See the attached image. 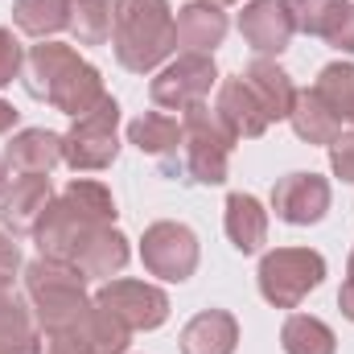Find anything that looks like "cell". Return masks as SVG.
I'll return each instance as SVG.
<instances>
[{"mask_svg":"<svg viewBox=\"0 0 354 354\" xmlns=\"http://www.w3.org/2000/svg\"><path fill=\"white\" fill-rule=\"evenodd\" d=\"M128 140L149 153V157H161V161H177L181 153V124L174 115H161V111H145L140 120L128 124Z\"/></svg>","mask_w":354,"mask_h":354,"instance_id":"cb8c5ba5","label":"cell"},{"mask_svg":"<svg viewBox=\"0 0 354 354\" xmlns=\"http://www.w3.org/2000/svg\"><path fill=\"white\" fill-rule=\"evenodd\" d=\"M120 103L107 95L103 103H95L87 115H79L71 124V132L62 136V161L75 174H99L120 157Z\"/></svg>","mask_w":354,"mask_h":354,"instance_id":"8992f818","label":"cell"},{"mask_svg":"<svg viewBox=\"0 0 354 354\" xmlns=\"http://www.w3.org/2000/svg\"><path fill=\"white\" fill-rule=\"evenodd\" d=\"M210 4H235V0H210Z\"/></svg>","mask_w":354,"mask_h":354,"instance_id":"d590c367","label":"cell"},{"mask_svg":"<svg viewBox=\"0 0 354 354\" xmlns=\"http://www.w3.org/2000/svg\"><path fill=\"white\" fill-rule=\"evenodd\" d=\"M288 120H292V132L309 145H334L342 136V120L326 107V99L317 91H297V103H292Z\"/></svg>","mask_w":354,"mask_h":354,"instance_id":"603a6c76","label":"cell"},{"mask_svg":"<svg viewBox=\"0 0 354 354\" xmlns=\"http://www.w3.org/2000/svg\"><path fill=\"white\" fill-rule=\"evenodd\" d=\"M243 83H248L252 95L260 99V107L268 111L272 124H276V120H288V111H292V103H297V87H292V79H288L276 62L256 58V62L243 71Z\"/></svg>","mask_w":354,"mask_h":354,"instance_id":"44dd1931","label":"cell"},{"mask_svg":"<svg viewBox=\"0 0 354 354\" xmlns=\"http://www.w3.org/2000/svg\"><path fill=\"white\" fill-rule=\"evenodd\" d=\"M25 297L33 305V317L41 326V338L66 334L71 326H79L95 305L87 297V276L66 260H50L37 256L25 268Z\"/></svg>","mask_w":354,"mask_h":354,"instance_id":"277c9868","label":"cell"},{"mask_svg":"<svg viewBox=\"0 0 354 354\" xmlns=\"http://www.w3.org/2000/svg\"><path fill=\"white\" fill-rule=\"evenodd\" d=\"M115 25V0H71V33L79 46H103Z\"/></svg>","mask_w":354,"mask_h":354,"instance_id":"4316f807","label":"cell"},{"mask_svg":"<svg viewBox=\"0 0 354 354\" xmlns=\"http://www.w3.org/2000/svg\"><path fill=\"white\" fill-rule=\"evenodd\" d=\"M4 169H8V165H4V157H0V198H4V189H8V177H4Z\"/></svg>","mask_w":354,"mask_h":354,"instance_id":"836d02e7","label":"cell"},{"mask_svg":"<svg viewBox=\"0 0 354 354\" xmlns=\"http://www.w3.org/2000/svg\"><path fill=\"white\" fill-rule=\"evenodd\" d=\"M292 17V29L330 41L334 50L354 54V4L351 0H280Z\"/></svg>","mask_w":354,"mask_h":354,"instance_id":"8fae6325","label":"cell"},{"mask_svg":"<svg viewBox=\"0 0 354 354\" xmlns=\"http://www.w3.org/2000/svg\"><path fill=\"white\" fill-rule=\"evenodd\" d=\"M218 71H214V58L210 54H181L177 62H169L157 79H153V103L165 107V111H185L194 103H206V95L214 87Z\"/></svg>","mask_w":354,"mask_h":354,"instance_id":"ba28073f","label":"cell"},{"mask_svg":"<svg viewBox=\"0 0 354 354\" xmlns=\"http://www.w3.org/2000/svg\"><path fill=\"white\" fill-rule=\"evenodd\" d=\"M223 227H227V239L235 243V252L252 256V252L264 248V239H268V210L252 194H231Z\"/></svg>","mask_w":354,"mask_h":354,"instance_id":"7402d4cb","label":"cell"},{"mask_svg":"<svg viewBox=\"0 0 354 354\" xmlns=\"http://www.w3.org/2000/svg\"><path fill=\"white\" fill-rule=\"evenodd\" d=\"M17 268H21V248L12 243V235H4V231H0V288H4V284H12Z\"/></svg>","mask_w":354,"mask_h":354,"instance_id":"4dcf8cb0","label":"cell"},{"mask_svg":"<svg viewBox=\"0 0 354 354\" xmlns=\"http://www.w3.org/2000/svg\"><path fill=\"white\" fill-rule=\"evenodd\" d=\"M239 322L227 309H202L181 330V354H235Z\"/></svg>","mask_w":354,"mask_h":354,"instance_id":"d6986e66","label":"cell"},{"mask_svg":"<svg viewBox=\"0 0 354 354\" xmlns=\"http://www.w3.org/2000/svg\"><path fill=\"white\" fill-rule=\"evenodd\" d=\"M272 210L276 218L292 223V227H309L322 223L330 210V181L317 174H288L272 185Z\"/></svg>","mask_w":354,"mask_h":354,"instance_id":"7c38bea8","label":"cell"},{"mask_svg":"<svg viewBox=\"0 0 354 354\" xmlns=\"http://www.w3.org/2000/svg\"><path fill=\"white\" fill-rule=\"evenodd\" d=\"M214 111H218V120L227 124V132H231L235 140H256V136H264L268 124H272L268 111L260 107V99L252 95L248 83H243V75H239V79H227V83L218 87Z\"/></svg>","mask_w":354,"mask_h":354,"instance_id":"9a60e30c","label":"cell"},{"mask_svg":"<svg viewBox=\"0 0 354 354\" xmlns=\"http://www.w3.org/2000/svg\"><path fill=\"white\" fill-rule=\"evenodd\" d=\"M0 354H41V326L29 297H17L12 284L0 288Z\"/></svg>","mask_w":354,"mask_h":354,"instance_id":"2e32d148","label":"cell"},{"mask_svg":"<svg viewBox=\"0 0 354 354\" xmlns=\"http://www.w3.org/2000/svg\"><path fill=\"white\" fill-rule=\"evenodd\" d=\"M111 223H115V198H111V189L99 185V181H71L50 202V210L41 214L33 239H37L41 256L71 264L91 235L99 227H111Z\"/></svg>","mask_w":354,"mask_h":354,"instance_id":"6da1fadb","label":"cell"},{"mask_svg":"<svg viewBox=\"0 0 354 354\" xmlns=\"http://www.w3.org/2000/svg\"><path fill=\"white\" fill-rule=\"evenodd\" d=\"M21 66H25V54H21V41L8 33V29H0V87H8L17 75H21Z\"/></svg>","mask_w":354,"mask_h":354,"instance_id":"f1b7e54d","label":"cell"},{"mask_svg":"<svg viewBox=\"0 0 354 354\" xmlns=\"http://www.w3.org/2000/svg\"><path fill=\"white\" fill-rule=\"evenodd\" d=\"M235 136L218 120L214 107L194 103L185 107L181 120V174L194 185H223L227 181V161H231Z\"/></svg>","mask_w":354,"mask_h":354,"instance_id":"5b68a950","label":"cell"},{"mask_svg":"<svg viewBox=\"0 0 354 354\" xmlns=\"http://www.w3.org/2000/svg\"><path fill=\"white\" fill-rule=\"evenodd\" d=\"M115 62L132 75H149L177 50V29L169 0H115L111 25Z\"/></svg>","mask_w":354,"mask_h":354,"instance_id":"3957f363","label":"cell"},{"mask_svg":"<svg viewBox=\"0 0 354 354\" xmlns=\"http://www.w3.org/2000/svg\"><path fill=\"white\" fill-rule=\"evenodd\" d=\"M95 301L111 317H120L132 334L136 330H157L169 317V297L157 284H145V280H107L95 292Z\"/></svg>","mask_w":354,"mask_h":354,"instance_id":"9c48e42d","label":"cell"},{"mask_svg":"<svg viewBox=\"0 0 354 354\" xmlns=\"http://www.w3.org/2000/svg\"><path fill=\"white\" fill-rule=\"evenodd\" d=\"M280 346H284V354H334L338 338H334V330L322 317L292 313L284 322V330H280Z\"/></svg>","mask_w":354,"mask_h":354,"instance_id":"d4e9b609","label":"cell"},{"mask_svg":"<svg viewBox=\"0 0 354 354\" xmlns=\"http://www.w3.org/2000/svg\"><path fill=\"white\" fill-rule=\"evenodd\" d=\"M351 280H354V252H351Z\"/></svg>","mask_w":354,"mask_h":354,"instance_id":"8d00e7d4","label":"cell"},{"mask_svg":"<svg viewBox=\"0 0 354 354\" xmlns=\"http://www.w3.org/2000/svg\"><path fill=\"white\" fill-rule=\"evenodd\" d=\"M46 354H71V351H58V346H46Z\"/></svg>","mask_w":354,"mask_h":354,"instance_id":"e575fe53","label":"cell"},{"mask_svg":"<svg viewBox=\"0 0 354 354\" xmlns=\"http://www.w3.org/2000/svg\"><path fill=\"white\" fill-rule=\"evenodd\" d=\"M58 161H62V136L58 132H46V128H25L4 149V165L21 177H29V174L50 177V169Z\"/></svg>","mask_w":354,"mask_h":354,"instance_id":"ac0fdd59","label":"cell"},{"mask_svg":"<svg viewBox=\"0 0 354 354\" xmlns=\"http://www.w3.org/2000/svg\"><path fill=\"white\" fill-rule=\"evenodd\" d=\"M239 33H243V41L260 58H272V54L288 50V41H292V17H288V8L280 0H252L239 12Z\"/></svg>","mask_w":354,"mask_h":354,"instance_id":"5bb4252c","label":"cell"},{"mask_svg":"<svg viewBox=\"0 0 354 354\" xmlns=\"http://www.w3.org/2000/svg\"><path fill=\"white\" fill-rule=\"evenodd\" d=\"M25 91L33 99H46L50 107L75 115V120L107 99L99 71L91 62H83L62 41H41V46L29 50V58H25Z\"/></svg>","mask_w":354,"mask_h":354,"instance_id":"7a4b0ae2","label":"cell"},{"mask_svg":"<svg viewBox=\"0 0 354 354\" xmlns=\"http://www.w3.org/2000/svg\"><path fill=\"white\" fill-rule=\"evenodd\" d=\"M17 120H21V111H17L12 103H4V99H0V136H4V132H12V128H17Z\"/></svg>","mask_w":354,"mask_h":354,"instance_id":"d6a6232c","label":"cell"},{"mask_svg":"<svg viewBox=\"0 0 354 354\" xmlns=\"http://www.w3.org/2000/svg\"><path fill=\"white\" fill-rule=\"evenodd\" d=\"M50 202H54L50 177H41V174L17 177V181L4 189V198H0V223H4V231H12V235H33L37 223H41V214L50 210Z\"/></svg>","mask_w":354,"mask_h":354,"instance_id":"4fadbf2b","label":"cell"},{"mask_svg":"<svg viewBox=\"0 0 354 354\" xmlns=\"http://www.w3.org/2000/svg\"><path fill=\"white\" fill-rule=\"evenodd\" d=\"M140 260L161 280H189L198 268V235L185 223H153L140 239Z\"/></svg>","mask_w":354,"mask_h":354,"instance_id":"30bf717a","label":"cell"},{"mask_svg":"<svg viewBox=\"0 0 354 354\" xmlns=\"http://www.w3.org/2000/svg\"><path fill=\"white\" fill-rule=\"evenodd\" d=\"M128 256H132L128 239H124L115 227H99L87 243L79 248V256H75L71 264L79 268L87 280H111L120 268L128 264Z\"/></svg>","mask_w":354,"mask_h":354,"instance_id":"ffe728a7","label":"cell"},{"mask_svg":"<svg viewBox=\"0 0 354 354\" xmlns=\"http://www.w3.org/2000/svg\"><path fill=\"white\" fill-rule=\"evenodd\" d=\"M12 21L29 37H50L71 25V0H17Z\"/></svg>","mask_w":354,"mask_h":354,"instance_id":"484cf974","label":"cell"},{"mask_svg":"<svg viewBox=\"0 0 354 354\" xmlns=\"http://www.w3.org/2000/svg\"><path fill=\"white\" fill-rule=\"evenodd\" d=\"M330 169L342 181H354V132H342L334 145H330Z\"/></svg>","mask_w":354,"mask_h":354,"instance_id":"f546056e","label":"cell"},{"mask_svg":"<svg viewBox=\"0 0 354 354\" xmlns=\"http://www.w3.org/2000/svg\"><path fill=\"white\" fill-rule=\"evenodd\" d=\"M326 280V260L309 248H276L260 260V292L276 309H297Z\"/></svg>","mask_w":354,"mask_h":354,"instance_id":"52a82bcc","label":"cell"},{"mask_svg":"<svg viewBox=\"0 0 354 354\" xmlns=\"http://www.w3.org/2000/svg\"><path fill=\"white\" fill-rule=\"evenodd\" d=\"M174 29H177V46H185L189 54H210L227 37V12L210 0H189V4L177 8Z\"/></svg>","mask_w":354,"mask_h":354,"instance_id":"e0dca14e","label":"cell"},{"mask_svg":"<svg viewBox=\"0 0 354 354\" xmlns=\"http://www.w3.org/2000/svg\"><path fill=\"white\" fill-rule=\"evenodd\" d=\"M338 309H342V317H346V322H354V280L342 284V292H338Z\"/></svg>","mask_w":354,"mask_h":354,"instance_id":"1f68e13d","label":"cell"},{"mask_svg":"<svg viewBox=\"0 0 354 354\" xmlns=\"http://www.w3.org/2000/svg\"><path fill=\"white\" fill-rule=\"evenodd\" d=\"M313 91L326 99V107H330L338 120H351L354 124V62H330V66L317 75Z\"/></svg>","mask_w":354,"mask_h":354,"instance_id":"83f0119b","label":"cell"}]
</instances>
